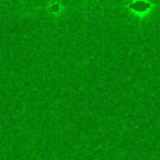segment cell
<instances>
[{"label": "cell", "instance_id": "6da1fadb", "mask_svg": "<svg viewBox=\"0 0 160 160\" xmlns=\"http://www.w3.org/2000/svg\"><path fill=\"white\" fill-rule=\"evenodd\" d=\"M149 7H150L149 3H146V2H144V1H136V2H134V3L130 4V8L135 11H145V10H147Z\"/></svg>", "mask_w": 160, "mask_h": 160}]
</instances>
